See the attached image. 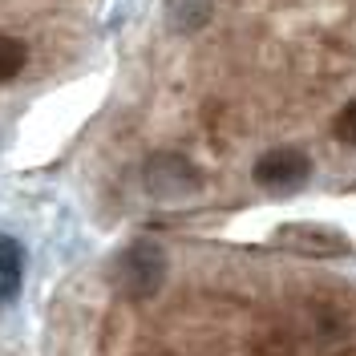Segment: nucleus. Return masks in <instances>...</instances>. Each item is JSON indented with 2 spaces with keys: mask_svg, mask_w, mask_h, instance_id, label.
I'll use <instances>...</instances> for the list:
<instances>
[{
  "mask_svg": "<svg viewBox=\"0 0 356 356\" xmlns=\"http://www.w3.org/2000/svg\"><path fill=\"white\" fill-rule=\"evenodd\" d=\"M162 280H166V255H162L158 243L138 239V243H130L118 255L113 284H118V291L126 300H150V296H158Z\"/></svg>",
  "mask_w": 356,
  "mask_h": 356,
  "instance_id": "1",
  "label": "nucleus"
},
{
  "mask_svg": "<svg viewBox=\"0 0 356 356\" xmlns=\"http://www.w3.org/2000/svg\"><path fill=\"white\" fill-rule=\"evenodd\" d=\"M142 182L154 199H186L199 191L202 178L182 154H154L142 170Z\"/></svg>",
  "mask_w": 356,
  "mask_h": 356,
  "instance_id": "2",
  "label": "nucleus"
},
{
  "mask_svg": "<svg viewBox=\"0 0 356 356\" xmlns=\"http://www.w3.org/2000/svg\"><path fill=\"white\" fill-rule=\"evenodd\" d=\"M308 158L300 150H271L255 162V182L264 191H296L308 182Z\"/></svg>",
  "mask_w": 356,
  "mask_h": 356,
  "instance_id": "3",
  "label": "nucleus"
},
{
  "mask_svg": "<svg viewBox=\"0 0 356 356\" xmlns=\"http://www.w3.org/2000/svg\"><path fill=\"white\" fill-rule=\"evenodd\" d=\"M284 243L300 247V251H312V255H344L348 251L344 235L324 231V227H288L284 231Z\"/></svg>",
  "mask_w": 356,
  "mask_h": 356,
  "instance_id": "4",
  "label": "nucleus"
},
{
  "mask_svg": "<svg viewBox=\"0 0 356 356\" xmlns=\"http://www.w3.org/2000/svg\"><path fill=\"white\" fill-rule=\"evenodd\" d=\"M207 21H211V0H166L170 33H199Z\"/></svg>",
  "mask_w": 356,
  "mask_h": 356,
  "instance_id": "5",
  "label": "nucleus"
},
{
  "mask_svg": "<svg viewBox=\"0 0 356 356\" xmlns=\"http://www.w3.org/2000/svg\"><path fill=\"white\" fill-rule=\"evenodd\" d=\"M21 271H24V255L17 239L0 235V300H13L21 288Z\"/></svg>",
  "mask_w": 356,
  "mask_h": 356,
  "instance_id": "6",
  "label": "nucleus"
},
{
  "mask_svg": "<svg viewBox=\"0 0 356 356\" xmlns=\"http://www.w3.org/2000/svg\"><path fill=\"white\" fill-rule=\"evenodd\" d=\"M24 61H29L24 41L8 37V33H0V81H13V77L24 69Z\"/></svg>",
  "mask_w": 356,
  "mask_h": 356,
  "instance_id": "7",
  "label": "nucleus"
},
{
  "mask_svg": "<svg viewBox=\"0 0 356 356\" xmlns=\"http://www.w3.org/2000/svg\"><path fill=\"white\" fill-rule=\"evenodd\" d=\"M336 138H340V142H344V146H356V102H348V106H344V110L336 113Z\"/></svg>",
  "mask_w": 356,
  "mask_h": 356,
  "instance_id": "8",
  "label": "nucleus"
},
{
  "mask_svg": "<svg viewBox=\"0 0 356 356\" xmlns=\"http://www.w3.org/2000/svg\"><path fill=\"white\" fill-rule=\"evenodd\" d=\"M154 356H175V353H154Z\"/></svg>",
  "mask_w": 356,
  "mask_h": 356,
  "instance_id": "9",
  "label": "nucleus"
}]
</instances>
